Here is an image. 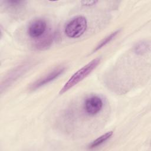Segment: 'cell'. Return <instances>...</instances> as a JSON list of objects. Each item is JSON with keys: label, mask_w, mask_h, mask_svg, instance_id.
Returning <instances> with one entry per match:
<instances>
[{"label": "cell", "mask_w": 151, "mask_h": 151, "mask_svg": "<svg viewBox=\"0 0 151 151\" xmlns=\"http://www.w3.org/2000/svg\"><path fill=\"white\" fill-rule=\"evenodd\" d=\"M150 48V44L146 41H141L136 44L134 51L137 54H143L147 51Z\"/></svg>", "instance_id": "ba28073f"}, {"label": "cell", "mask_w": 151, "mask_h": 151, "mask_svg": "<svg viewBox=\"0 0 151 151\" xmlns=\"http://www.w3.org/2000/svg\"><path fill=\"white\" fill-rule=\"evenodd\" d=\"M47 22L44 19H37L32 21L28 27L27 32L29 36L33 38L41 37L46 31Z\"/></svg>", "instance_id": "277c9868"}, {"label": "cell", "mask_w": 151, "mask_h": 151, "mask_svg": "<svg viewBox=\"0 0 151 151\" xmlns=\"http://www.w3.org/2000/svg\"><path fill=\"white\" fill-rule=\"evenodd\" d=\"M102 99L97 96H91L86 99L84 103V109L86 113L94 116L100 111L103 107Z\"/></svg>", "instance_id": "3957f363"}, {"label": "cell", "mask_w": 151, "mask_h": 151, "mask_svg": "<svg viewBox=\"0 0 151 151\" xmlns=\"http://www.w3.org/2000/svg\"><path fill=\"white\" fill-rule=\"evenodd\" d=\"M120 30H117L112 33H111L110 35H109L108 36H107L106 37H105L103 40H102L99 44L96 46V47L95 48V49L94 50V52L96 51L97 50H99V49H100L101 48L103 47L104 46H105L107 44H108L110 41H111L115 37L116 35L119 32Z\"/></svg>", "instance_id": "9c48e42d"}, {"label": "cell", "mask_w": 151, "mask_h": 151, "mask_svg": "<svg viewBox=\"0 0 151 151\" xmlns=\"http://www.w3.org/2000/svg\"><path fill=\"white\" fill-rule=\"evenodd\" d=\"M100 58H96L93 59L88 64H87L82 68L79 69L78 71H77L75 73H74L60 90L59 94H63V93L68 91L70 88H72L73 86L83 80L91 72H92L94 69L97 67V66L100 62Z\"/></svg>", "instance_id": "6da1fadb"}, {"label": "cell", "mask_w": 151, "mask_h": 151, "mask_svg": "<svg viewBox=\"0 0 151 151\" xmlns=\"http://www.w3.org/2000/svg\"><path fill=\"white\" fill-rule=\"evenodd\" d=\"M5 2L9 6L11 7H16L22 5L24 2L22 1H6Z\"/></svg>", "instance_id": "30bf717a"}, {"label": "cell", "mask_w": 151, "mask_h": 151, "mask_svg": "<svg viewBox=\"0 0 151 151\" xmlns=\"http://www.w3.org/2000/svg\"><path fill=\"white\" fill-rule=\"evenodd\" d=\"M81 4L84 6H92L93 5H95L96 3L98 2L97 1H94V0H83V1H81Z\"/></svg>", "instance_id": "8fae6325"}, {"label": "cell", "mask_w": 151, "mask_h": 151, "mask_svg": "<svg viewBox=\"0 0 151 151\" xmlns=\"http://www.w3.org/2000/svg\"><path fill=\"white\" fill-rule=\"evenodd\" d=\"M113 132L110 131L108 132H106V133L103 134V135L100 136L98 138H97L96 140H93L91 143H90L88 145L89 149H93L95 147H97L103 143H104L106 141L109 140L113 135Z\"/></svg>", "instance_id": "52a82bcc"}, {"label": "cell", "mask_w": 151, "mask_h": 151, "mask_svg": "<svg viewBox=\"0 0 151 151\" xmlns=\"http://www.w3.org/2000/svg\"><path fill=\"white\" fill-rule=\"evenodd\" d=\"M64 70L65 68L63 67H58L57 68H55L51 72L48 73L47 74L45 75L42 78H41L38 80L36 81L34 83H33L31 86L30 88L34 90L42 86H44V85L53 81L54 79L60 76V75H61L64 72Z\"/></svg>", "instance_id": "5b68a950"}, {"label": "cell", "mask_w": 151, "mask_h": 151, "mask_svg": "<svg viewBox=\"0 0 151 151\" xmlns=\"http://www.w3.org/2000/svg\"><path fill=\"white\" fill-rule=\"evenodd\" d=\"M54 38V34L50 32L48 35L44 36L39 41L36 42L35 45V48L38 50H44L48 48L52 43Z\"/></svg>", "instance_id": "8992f818"}, {"label": "cell", "mask_w": 151, "mask_h": 151, "mask_svg": "<svg viewBox=\"0 0 151 151\" xmlns=\"http://www.w3.org/2000/svg\"><path fill=\"white\" fill-rule=\"evenodd\" d=\"M87 27V21L84 16L79 15L71 18L64 27V32L70 38H75L81 36Z\"/></svg>", "instance_id": "7a4b0ae2"}]
</instances>
